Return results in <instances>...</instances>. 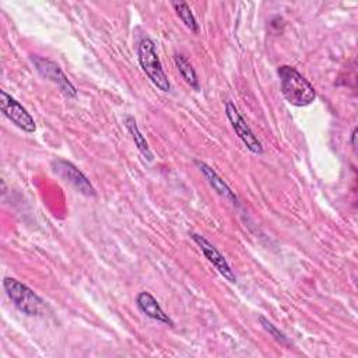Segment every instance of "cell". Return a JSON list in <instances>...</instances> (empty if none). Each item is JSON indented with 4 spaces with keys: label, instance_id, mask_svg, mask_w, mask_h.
<instances>
[{
    "label": "cell",
    "instance_id": "obj_1",
    "mask_svg": "<svg viewBox=\"0 0 358 358\" xmlns=\"http://www.w3.org/2000/svg\"><path fill=\"white\" fill-rule=\"evenodd\" d=\"M277 73L281 83V92L291 105L306 106L315 101L316 91L313 85L294 67L281 66Z\"/></svg>",
    "mask_w": 358,
    "mask_h": 358
},
{
    "label": "cell",
    "instance_id": "obj_2",
    "mask_svg": "<svg viewBox=\"0 0 358 358\" xmlns=\"http://www.w3.org/2000/svg\"><path fill=\"white\" fill-rule=\"evenodd\" d=\"M137 55H138V62L141 69L145 71V74L152 81V84L158 90L168 92L171 90V84L162 69L161 60L155 50V45L150 38H143L140 41Z\"/></svg>",
    "mask_w": 358,
    "mask_h": 358
},
{
    "label": "cell",
    "instance_id": "obj_3",
    "mask_svg": "<svg viewBox=\"0 0 358 358\" xmlns=\"http://www.w3.org/2000/svg\"><path fill=\"white\" fill-rule=\"evenodd\" d=\"M3 287L8 298L13 301V303L25 315L36 316L45 312L43 299L21 281L11 277H6L3 281Z\"/></svg>",
    "mask_w": 358,
    "mask_h": 358
},
{
    "label": "cell",
    "instance_id": "obj_4",
    "mask_svg": "<svg viewBox=\"0 0 358 358\" xmlns=\"http://www.w3.org/2000/svg\"><path fill=\"white\" fill-rule=\"evenodd\" d=\"M225 115H227L232 129L235 130L236 136L242 140V143L246 145V148L249 151H252L253 154H262L263 147H262L260 140L253 134L252 129L249 127V124L245 122V119L242 117V115L239 113V110L231 101L225 102Z\"/></svg>",
    "mask_w": 358,
    "mask_h": 358
},
{
    "label": "cell",
    "instance_id": "obj_5",
    "mask_svg": "<svg viewBox=\"0 0 358 358\" xmlns=\"http://www.w3.org/2000/svg\"><path fill=\"white\" fill-rule=\"evenodd\" d=\"M32 63L35 64L39 74L50 80L52 83H55L67 98H76L77 95L76 87L70 83V80L64 76V73L60 70V67L55 62L45 57H39V56H32Z\"/></svg>",
    "mask_w": 358,
    "mask_h": 358
},
{
    "label": "cell",
    "instance_id": "obj_6",
    "mask_svg": "<svg viewBox=\"0 0 358 358\" xmlns=\"http://www.w3.org/2000/svg\"><path fill=\"white\" fill-rule=\"evenodd\" d=\"M0 105L1 112L6 115L8 120H11L15 126L22 129L27 133H34L36 130L34 117L27 112V109L15 101L11 95H8L6 91L0 92Z\"/></svg>",
    "mask_w": 358,
    "mask_h": 358
},
{
    "label": "cell",
    "instance_id": "obj_7",
    "mask_svg": "<svg viewBox=\"0 0 358 358\" xmlns=\"http://www.w3.org/2000/svg\"><path fill=\"white\" fill-rule=\"evenodd\" d=\"M52 169L57 176L69 182L77 192L85 196H95V189L92 187L90 180L71 162L64 159H56L52 164Z\"/></svg>",
    "mask_w": 358,
    "mask_h": 358
},
{
    "label": "cell",
    "instance_id": "obj_8",
    "mask_svg": "<svg viewBox=\"0 0 358 358\" xmlns=\"http://www.w3.org/2000/svg\"><path fill=\"white\" fill-rule=\"evenodd\" d=\"M192 239L197 243V246L200 248V250L203 252V255L207 257V260L218 270V273L225 278L228 280L229 282H235L236 281V275L235 273L232 271L231 266L228 264L227 259L222 256V253L213 245L210 243L204 236L199 235V234H194L192 232L190 234Z\"/></svg>",
    "mask_w": 358,
    "mask_h": 358
},
{
    "label": "cell",
    "instance_id": "obj_9",
    "mask_svg": "<svg viewBox=\"0 0 358 358\" xmlns=\"http://www.w3.org/2000/svg\"><path fill=\"white\" fill-rule=\"evenodd\" d=\"M136 303L138 306V309L148 317L157 320V322H161V323H165V324H169V326H173V322L169 319V316L162 310V308L159 306V303L157 302V299L150 294V292H140L136 298Z\"/></svg>",
    "mask_w": 358,
    "mask_h": 358
},
{
    "label": "cell",
    "instance_id": "obj_10",
    "mask_svg": "<svg viewBox=\"0 0 358 358\" xmlns=\"http://www.w3.org/2000/svg\"><path fill=\"white\" fill-rule=\"evenodd\" d=\"M194 164L199 166L200 172L204 175V178L207 179V182L210 183V186L224 199L229 200L232 204H238V197L235 196V193L231 190V187L224 182V179H221L218 176V173L211 168L208 166L207 164L204 162H200V161H194Z\"/></svg>",
    "mask_w": 358,
    "mask_h": 358
},
{
    "label": "cell",
    "instance_id": "obj_11",
    "mask_svg": "<svg viewBox=\"0 0 358 358\" xmlns=\"http://www.w3.org/2000/svg\"><path fill=\"white\" fill-rule=\"evenodd\" d=\"M124 122H126V127H127V130L130 131V134H131V137H133V140H134V144L137 145L138 151L144 155V158H145L147 161H152V159H154L152 152H151V150H150V147H148V144H147L145 137L140 133L134 117H133V116H127Z\"/></svg>",
    "mask_w": 358,
    "mask_h": 358
},
{
    "label": "cell",
    "instance_id": "obj_12",
    "mask_svg": "<svg viewBox=\"0 0 358 358\" xmlns=\"http://www.w3.org/2000/svg\"><path fill=\"white\" fill-rule=\"evenodd\" d=\"M173 60H175L176 67L179 69V73L182 74L183 80H185L192 88L199 90V80H197L196 71H194V69L192 67L190 62H189L183 55H175Z\"/></svg>",
    "mask_w": 358,
    "mask_h": 358
},
{
    "label": "cell",
    "instance_id": "obj_13",
    "mask_svg": "<svg viewBox=\"0 0 358 358\" xmlns=\"http://www.w3.org/2000/svg\"><path fill=\"white\" fill-rule=\"evenodd\" d=\"M172 6H173V8H175L178 17L182 20V22H183L190 31H193L194 34H197V32H199V25H197V22H196V18H194V15H193L190 7L187 6V3H185V1H173Z\"/></svg>",
    "mask_w": 358,
    "mask_h": 358
},
{
    "label": "cell",
    "instance_id": "obj_14",
    "mask_svg": "<svg viewBox=\"0 0 358 358\" xmlns=\"http://www.w3.org/2000/svg\"><path fill=\"white\" fill-rule=\"evenodd\" d=\"M259 320H260V323H262V326L266 329V331H268L280 344H284V345H288V340H287V337H285V334L284 333H281L280 330H277L275 327H274V324L271 323V322H268L267 319H264L263 316H260L259 317Z\"/></svg>",
    "mask_w": 358,
    "mask_h": 358
},
{
    "label": "cell",
    "instance_id": "obj_15",
    "mask_svg": "<svg viewBox=\"0 0 358 358\" xmlns=\"http://www.w3.org/2000/svg\"><path fill=\"white\" fill-rule=\"evenodd\" d=\"M355 137H357V129H354L352 130V134H351V144H352V147L355 148V145H357V143H355Z\"/></svg>",
    "mask_w": 358,
    "mask_h": 358
}]
</instances>
